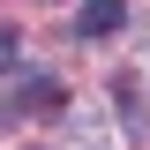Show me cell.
I'll return each mask as SVG.
<instances>
[{"instance_id": "obj_1", "label": "cell", "mask_w": 150, "mask_h": 150, "mask_svg": "<svg viewBox=\"0 0 150 150\" xmlns=\"http://www.w3.org/2000/svg\"><path fill=\"white\" fill-rule=\"evenodd\" d=\"M120 23H128V8H120V0H83V15H75V30H83V38H112Z\"/></svg>"}, {"instance_id": "obj_2", "label": "cell", "mask_w": 150, "mask_h": 150, "mask_svg": "<svg viewBox=\"0 0 150 150\" xmlns=\"http://www.w3.org/2000/svg\"><path fill=\"white\" fill-rule=\"evenodd\" d=\"M23 105H30V112H53V105H60V83H30Z\"/></svg>"}, {"instance_id": "obj_3", "label": "cell", "mask_w": 150, "mask_h": 150, "mask_svg": "<svg viewBox=\"0 0 150 150\" xmlns=\"http://www.w3.org/2000/svg\"><path fill=\"white\" fill-rule=\"evenodd\" d=\"M15 68V30H8V23H0V75Z\"/></svg>"}]
</instances>
